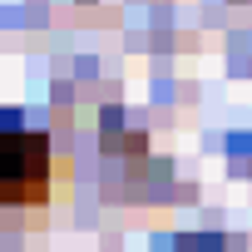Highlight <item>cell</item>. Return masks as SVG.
Here are the masks:
<instances>
[{"mask_svg":"<svg viewBox=\"0 0 252 252\" xmlns=\"http://www.w3.org/2000/svg\"><path fill=\"white\" fill-rule=\"evenodd\" d=\"M50 198V139L30 129L0 134V203L35 208Z\"/></svg>","mask_w":252,"mask_h":252,"instance_id":"obj_1","label":"cell"}]
</instances>
